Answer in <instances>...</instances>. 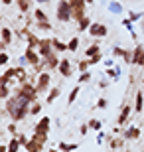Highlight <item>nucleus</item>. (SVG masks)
I'll return each mask as SVG.
<instances>
[{
	"mask_svg": "<svg viewBox=\"0 0 144 152\" xmlns=\"http://www.w3.org/2000/svg\"><path fill=\"white\" fill-rule=\"evenodd\" d=\"M59 95H61V89H59V87H53V89L48 93V97H45V103H48V105H51V103L56 101Z\"/></svg>",
	"mask_w": 144,
	"mask_h": 152,
	"instance_id": "16",
	"label": "nucleus"
},
{
	"mask_svg": "<svg viewBox=\"0 0 144 152\" xmlns=\"http://www.w3.org/2000/svg\"><path fill=\"white\" fill-rule=\"evenodd\" d=\"M24 59H26V61H28L32 67H36V65H39V63H42V56H39L36 50H30V48L26 50V56H24Z\"/></svg>",
	"mask_w": 144,
	"mask_h": 152,
	"instance_id": "8",
	"label": "nucleus"
},
{
	"mask_svg": "<svg viewBox=\"0 0 144 152\" xmlns=\"http://www.w3.org/2000/svg\"><path fill=\"white\" fill-rule=\"evenodd\" d=\"M87 124H89V129H93V130H101L103 129V123H101L99 118H91Z\"/></svg>",
	"mask_w": 144,
	"mask_h": 152,
	"instance_id": "27",
	"label": "nucleus"
},
{
	"mask_svg": "<svg viewBox=\"0 0 144 152\" xmlns=\"http://www.w3.org/2000/svg\"><path fill=\"white\" fill-rule=\"evenodd\" d=\"M39 111H42V105H39L38 101L32 103V107H30V115H39Z\"/></svg>",
	"mask_w": 144,
	"mask_h": 152,
	"instance_id": "32",
	"label": "nucleus"
},
{
	"mask_svg": "<svg viewBox=\"0 0 144 152\" xmlns=\"http://www.w3.org/2000/svg\"><path fill=\"white\" fill-rule=\"evenodd\" d=\"M20 146H22L20 140H18L16 136H12V140L8 142V152H18V150H20Z\"/></svg>",
	"mask_w": 144,
	"mask_h": 152,
	"instance_id": "20",
	"label": "nucleus"
},
{
	"mask_svg": "<svg viewBox=\"0 0 144 152\" xmlns=\"http://www.w3.org/2000/svg\"><path fill=\"white\" fill-rule=\"evenodd\" d=\"M24 38H26V42H28V48L30 50H36L39 45V39L34 36V32H28V30H24Z\"/></svg>",
	"mask_w": 144,
	"mask_h": 152,
	"instance_id": "14",
	"label": "nucleus"
},
{
	"mask_svg": "<svg viewBox=\"0 0 144 152\" xmlns=\"http://www.w3.org/2000/svg\"><path fill=\"white\" fill-rule=\"evenodd\" d=\"M128 14H130V16H128V20H130V22H136V20H142V16L144 14H136V12H128Z\"/></svg>",
	"mask_w": 144,
	"mask_h": 152,
	"instance_id": "33",
	"label": "nucleus"
},
{
	"mask_svg": "<svg viewBox=\"0 0 144 152\" xmlns=\"http://www.w3.org/2000/svg\"><path fill=\"white\" fill-rule=\"evenodd\" d=\"M0 30H2V28H0Z\"/></svg>",
	"mask_w": 144,
	"mask_h": 152,
	"instance_id": "55",
	"label": "nucleus"
},
{
	"mask_svg": "<svg viewBox=\"0 0 144 152\" xmlns=\"http://www.w3.org/2000/svg\"><path fill=\"white\" fill-rule=\"evenodd\" d=\"M14 93H16V95H20L22 99H26L30 105H32V103H36V101H38V97H39L38 89H36V85H32L30 81H26V83H20V87H18Z\"/></svg>",
	"mask_w": 144,
	"mask_h": 152,
	"instance_id": "2",
	"label": "nucleus"
},
{
	"mask_svg": "<svg viewBox=\"0 0 144 152\" xmlns=\"http://www.w3.org/2000/svg\"><path fill=\"white\" fill-rule=\"evenodd\" d=\"M113 53H115V56H118V57H122V56H124V48H118V45H116L115 50H113Z\"/></svg>",
	"mask_w": 144,
	"mask_h": 152,
	"instance_id": "41",
	"label": "nucleus"
},
{
	"mask_svg": "<svg viewBox=\"0 0 144 152\" xmlns=\"http://www.w3.org/2000/svg\"><path fill=\"white\" fill-rule=\"evenodd\" d=\"M51 44H53V51H56V53L67 50V44H65V42H61L59 38H53V39H51Z\"/></svg>",
	"mask_w": 144,
	"mask_h": 152,
	"instance_id": "18",
	"label": "nucleus"
},
{
	"mask_svg": "<svg viewBox=\"0 0 144 152\" xmlns=\"http://www.w3.org/2000/svg\"><path fill=\"white\" fill-rule=\"evenodd\" d=\"M30 103L26 101V99H22L20 95H14L10 97V99H6V113L10 115V118L12 121H24V118L30 115Z\"/></svg>",
	"mask_w": 144,
	"mask_h": 152,
	"instance_id": "1",
	"label": "nucleus"
},
{
	"mask_svg": "<svg viewBox=\"0 0 144 152\" xmlns=\"http://www.w3.org/2000/svg\"><path fill=\"white\" fill-rule=\"evenodd\" d=\"M142 69H144V63H142Z\"/></svg>",
	"mask_w": 144,
	"mask_h": 152,
	"instance_id": "52",
	"label": "nucleus"
},
{
	"mask_svg": "<svg viewBox=\"0 0 144 152\" xmlns=\"http://www.w3.org/2000/svg\"><path fill=\"white\" fill-rule=\"evenodd\" d=\"M87 130H89V124H81V126H79V132H81V134H87Z\"/></svg>",
	"mask_w": 144,
	"mask_h": 152,
	"instance_id": "44",
	"label": "nucleus"
},
{
	"mask_svg": "<svg viewBox=\"0 0 144 152\" xmlns=\"http://www.w3.org/2000/svg\"><path fill=\"white\" fill-rule=\"evenodd\" d=\"M91 24H93V22L89 20V16H85L83 20H79V22H77V26H79V30H81V32H87V30L91 28Z\"/></svg>",
	"mask_w": 144,
	"mask_h": 152,
	"instance_id": "22",
	"label": "nucleus"
},
{
	"mask_svg": "<svg viewBox=\"0 0 144 152\" xmlns=\"http://www.w3.org/2000/svg\"><path fill=\"white\" fill-rule=\"evenodd\" d=\"M26 150H28V152H42V150H44V146H42V144H38L34 138H30L28 144H26Z\"/></svg>",
	"mask_w": 144,
	"mask_h": 152,
	"instance_id": "19",
	"label": "nucleus"
},
{
	"mask_svg": "<svg viewBox=\"0 0 144 152\" xmlns=\"http://www.w3.org/2000/svg\"><path fill=\"white\" fill-rule=\"evenodd\" d=\"M132 111H134V107H130V105H122L121 107V115H118V118H116V124H124L128 121V117H130Z\"/></svg>",
	"mask_w": 144,
	"mask_h": 152,
	"instance_id": "11",
	"label": "nucleus"
},
{
	"mask_svg": "<svg viewBox=\"0 0 144 152\" xmlns=\"http://www.w3.org/2000/svg\"><path fill=\"white\" fill-rule=\"evenodd\" d=\"M50 81H51V75L48 73V71H42V73H38V83H36V89H38L39 95L48 91V87H50Z\"/></svg>",
	"mask_w": 144,
	"mask_h": 152,
	"instance_id": "4",
	"label": "nucleus"
},
{
	"mask_svg": "<svg viewBox=\"0 0 144 152\" xmlns=\"http://www.w3.org/2000/svg\"><path fill=\"white\" fill-rule=\"evenodd\" d=\"M142 26H144V20H142Z\"/></svg>",
	"mask_w": 144,
	"mask_h": 152,
	"instance_id": "53",
	"label": "nucleus"
},
{
	"mask_svg": "<svg viewBox=\"0 0 144 152\" xmlns=\"http://www.w3.org/2000/svg\"><path fill=\"white\" fill-rule=\"evenodd\" d=\"M59 150L61 152H73L77 150V144L73 142V144H69V142H59Z\"/></svg>",
	"mask_w": 144,
	"mask_h": 152,
	"instance_id": "24",
	"label": "nucleus"
},
{
	"mask_svg": "<svg viewBox=\"0 0 144 152\" xmlns=\"http://www.w3.org/2000/svg\"><path fill=\"white\" fill-rule=\"evenodd\" d=\"M85 53H87V57H93V56H97V53H101V45H99V44H93V45H89Z\"/></svg>",
	"mask_w": 144,
	"mask_h": 152,
	"instance_id": "23",
	"label": "nucleus"
},
{
	"mask_svg": "<svg viewBox=\"0 0 144 152\" xmlns=\"http://www.w3.org/2000/svg\"><path fill=\"white\" fill-rule=\"evenodd\" d=\"M87 32L91 34V38H105V36L109 34V28H107L105 24L93 22V24H91V28H89Z\"/></svg>",
	"mask_w": 144,
	"mask_h": 152,
	"instance_id": "5",
	"label": "nucleus"
},
{
	"mask_svg": "<svg viewBox=\"0 0 144 152\" xmlns=\"http://www.w3.org/2000/svg\"><path fill=\"white\" fill-rule=\"evenodd\" d=\"M8 59H10V57H8V53H6V51H0V67H2V65H6V63H8Z\"/></svg>",
	"mask_w": 144,
	"mask_h": 152,
	"instance_id": "38",
	"label": "nucleus"
},
{
	"mask_svg": "<svg viewBox=\"0 0 144 152\" xmlns=\"http://www.w3.org/2000/svg\"><path fill=\"white\" fill-rule=\"evenodd\" d=\"M38 28L44 30V32H50V30H51V24L50 22H38Z\"/></svg>",
	"mask_w": 144,
	"mask_h": 152,
	"instance_id": "39",
	"label": "nucleus"
},
{
	"mask_svg": "<svg viewBox=\"0 0 144 152\" xmlns=\"http://www.w3.org/2000/svg\"><path fill=\"white\" fill-rule=\"evenodd\" d=\"M59 73H61V77H71V73H73V65H71V59H67V57H63L59 61Z\"/></svg>",
	"mask_w": 144,
	"mask_h": 152,
	"instance_id": "9",
	"label": "nucleus"
},
{
	"mask_svg": "<svg viewBox=\"0 0 144 152\" xmlns=\"http://www.w3.org/2000/svg\"><path fill=\"white\" fill-rule=\"evenodd\" d=\"M124 140H136V138H140V126H130V129L124 130Z\"/></svg>",
	"mask_w": 144,
	"mask_h": 152,
	"instance_id": "13",
	"label": "nucleus"
},
{
	"mask_svg": "<svg viewBox=\"0 0 144 152\" xmlns=\"http://www.w3.org/2000/svg\"><path fill=\"white\" fill-rule=\"evenodd\" d=\"M50 126H51V118L50 117H42L36 123V126H34V132H38V134H48L50 132Z\"/></svg>",
	"mask_w": 144,
	"mask_h": 152,
	"instance_id": "6",
	"label": "nucleus"
},
{
	"mask_svg": "<svg viewBox=\"0 0 144 152\" xmlns=\"http://www.w3.org/2000/svg\"><path fill=\"white\" fill-rule=\"evenodd\" d=\"M4 50H6V44L2 42V39H0V51H4Z\"/></svg>",
	"mask_w": 144,
	"mask_h": 152,
	"instance_id": "47",
	"label": "nucleus"
},
{
	"mask_svg": "<svg viewBox=\"0 0 144 152\" xmlns=\"http://www.w3.org/2000/svg\"><path fill=\"white\" fill-rule=\"evenodd\" d=\"M18 8H20V12H28L30 6H32V0H16Z\"/></svg>",
	"mask_w": 144,
	"mask_h": 152,
	"instance_id": "26",
	"label": "nucleus"
},
{
	"mask_svg": "<svg viewBox=\"0 0 144 152\" xmlns=\"http://www.w3.org/2000/svg\"><path fill=\"white\" fill-rule=\"evenodd\" d=\"M101 59H103V56H101V53H97V56H93V57H89V65H97Z\"/></svg>",
	"mask_w": 144,
	"mask_h": 152,
	"instance_id": "35",
	"label": "nucleus"
},
{
	"mask_svg": "<svg viewBox=\"0 0 144 152\" xmlns=\"http://www.w3.org/2000/svg\"><path fill=\"white\" fill-rule=\"evenodd\" d=\"M0 20H2V16H0Z\"/></svg>",
	"mask_w": 144,
	"mask_h": 152,
	"instance_id": "54",
	"label": "nucleus"
},
{
	"mask_svg": "<svg viewBox=\"0 0 144 152\" xmlns=\"http://www.w3.org/2000/svg\"><path fill=\"white\" fill-rule=\"evenodd\" d=\"M111 148H121L122 146V138H111Z\"/></svg>",
	"mask_w": 144,
	"mask_h": 152,
	"instance_id": "34",
	"label": "nucleus"
},
{
	"mask_svg": "<svg viewBox=\"0 0 144 152\" xmlns=\"http://www.w3.org/2000/svg\"><path fill=\"white\" fill-rule=\"evenodd\" d=\"M50 152H57V150H53V148H51V150H50Z\"/></svg>",
	"mask_w": 144,
	"mask_h": 152,
	"instance_id": "51",
	"label": "nucleus"
},
{
	"mask_svg": "<svg viewBox=\"0 0 144 152\" xmlns=\"http://www.w3.org/2000/svg\"><path fill=\"white\" fill-rule=\"evenodd\" d=\"M36 2H50V0H36Z\"/></svg>",
	"mask_w": 144,
	"mask_h": 152,
	"instance_id": "50",
	"label": "nucleus"
},
{
	"mask_svg": "<svg viewBox=\"0 0 144 152\" xmlns=\"http://www.w3.org/2000/svg\"><path fill=\"white\" fill-rule=\"evenodd\" d=\"M109 10H113V12H121V6L116 4V2H111V4H109Z\"/></svg>",
	"mask_w": 144,
	"mask_h": 152,
	"instance_id": "43",
	"label": "nucleus"
},
{
	"mask_svg": "<svg viewBox=\"0 0 144 152\" xmlns=\"http://www.w3.org/2000/svg\"><path fill=\"white\" fill-rule=\"evenodd\" d=\"M0 152H8V146H4V144H0Z\"/></svg>",
	"mask_w": 144,
	"mask_h": 152,
	"instance_id": "48",
	"label": "nucleus"
},
{
	"mask_svg": "<svg viewBox=\"0 0 144 152\" xmlns=\"http://www.w3.org/2000/svg\"><path fill=\"white\" fill-rule=\"evenodd\" d=\"M44 61H45V67H48V69H57V67H59V61H61V59L57 57L56 51H53L51 56L44 57Z\"/></svg>",
	"mask_w": 144,
	"mask_h": 152,
	"instance_id": "12",
	"label": "nucleus"
},
{
	"mask_svg": "<svg viewBox=\"0 0 144 152\" xmlns=\"http://www.w3.org/2000/svg\"><path fill=\"white\" fill-rule=\"evenodd\" d=\"M34 16H36V22H50V20H48V14H45L42 8H38V10L34 12Z\"/></svg>",
	"mask_w": 144,
	"mask_h": 152,
	"instance_id": "25",
	"label": "nucleus"
},
{
	"mask_svg": "<svg viewBox=\"0 0 144 152\" xmlns=\"http://www.w3.org/2000/svg\"><path fill=\"white\" fill-rule=\"evenodd\" d=\"M2 2H4L6 6H10V4H12V0H2Z\"/></svg>",
	"mask_w": 144,
	"mask_h": 152,
	"instance_id": "49",
	"label": "nucleus"
},
{
	"mask_svg": "<svg viewBox=\"0 0 144 152\" xmlns=\"http://www.w3.org/2000/svg\"><path fill=\"white\" fill-rule=\"evenodd\" d=\"M0 38H2V42H4L6 45L12 44V30L10 28H2L0 30Z\"/></svg>",
	"mask_w": 144,
	"mask_h": 152,
	"instance_id": "17",
	"label": "nucleus"
},
{
	"mask_svg": "<svg viewBox=\"0 0 144 152\" xmlns=\"http://www.w3.org/2000/svg\"><path fill=\"white\" fill-rule=\"evenodd\" d=\"M32 138H34L36 142H38V144H42V146H44L45 142H48V134H38V132H34Z\"/></svg>",
	"mask_w": 144,
	"mask_h": 152,
	"instance_id": "29",
	"label": "nucleus"
},
{
	"mask_svg": "<svg viewBox=\"0 0 144 152\" xmlns=\"http://www.w3.org/2000/svg\"><path fill=\"white\" fill-rule=\"evenodd\" d=\"M142 63H144V45H134V50H132V65H140L142 67Z\"/></svg>",
	"mask_w": 144,
	"mask_h": 152,
	"instance_id": "10",
	"label": "nucleus"
},
{
	"mask_svg": "<svg viewBox=\"0 0 144 152\" xmlns=\"http://www.w3.org/2000/svg\"><path fill=\"white\" fill-rule=\"evenodd\" d=\"M103 140H105V134H103V132H101V130H99V136H97V142H99V144H101V142H103Z\"/></svg>",
	"mask_w": 144,
	"mask_h": 152,
	"instance_id": "46",
	"label": "nucleus"
},
{
	"mask_svg": "<svg viewBox=\"0 0 144 152\" xmlns=\"http://www.w3.org/2000/svg\"><path fill=\"white\" fill-rule=\"evenodd\" d=\"M8 132L10 134H16V124H8Z\"/></svg>",
	"mask_w": 144,
	"mask_h": 152,
	"instance_id": "45",
	"label": "nucleus"
},
{
	"mask_svg": "<svg viewBox=\"0 0 144 152\" xmlns=\"http://www.w3.org/2000/svg\"><path fill=\"white\" fill-rule=\"evenodd\" d=\"M38 53L42 57H48V56H51V53H53V44H51V39H39Z\"/></svg>",
	"mask_w": 144,
	"mask_h": 152,
	"instance_id": "7",
	"label": "nucleus"
},
{
	"mask_svg": "<svg viewBox=\"0 0 144 152\" xmlns=\"http://www.w3.org/2000/svg\"><path fill=\"white\" fill-rule=\"evenodd\" d=\"M77 95H79V87H73L71 93H69V97H67V105H71V103L77 99Z\"/></svg>",
	"mask_w": 144,
	"mask_h": 152,
	"instance_id": "31",
	"label": "nucleus"
},
{
	"mask_svg": "<svg viewBox=\"0 0 144 152\" xmlns=\"http://www.w3.org/2000/svg\"><path fill=\"white\" fill-rule=\"evenodd\" d=\"M16 79L20 83H26V81H28V73H26L24 67H16Z\"/></svg>",
	"mask_w": 144,
	"mask_h": 152,
	"instance_id": "21",
	"label": "nucleus"
},
{
	"mask_svg": "<svg viewBox=\"0 0 144 152\" xmlns=\"http://www.w3.org/2000/svg\"><path fill=\"white\" fill-rule=\"evenodd\" d=\"M77 48H79V38H71L69 44H67V50L69 51H77Z\"/></svg>",
	"mask_w": 144,
	"mask_h": 152,
	"instance_id": "30",
	"label": "nucleus"
},
{
	"mask_svg": "<svg viewBox=\"0 0 144 152\" xmlns=\"http://www.w3.org/2000/svg\"><path fill=\"white\" fill-rule=\"evenodd\" d=\"M87 81H91V73H89V71H85V73L79 75V83H87Z\"/></svg>",
	"mask_w": 144,
	"mask_h": 152,
	"instance_id": "36",
	"label": "nucleus"
},
{
	"mask_svg": "<svg viewBox=\"0 0 144 152\" xmlns=\"http://www.w3.org/2000/svg\"><path fill=\"white\" fill-rule=\"evenodd\" d=\"M107 105H109V101H107L105 97H101L99 101H97V109H107Z\"/></svg>",
	"mask_w": 144,
	"mask_h": 152,
	"instance_id": "40",
	"label": "nucleus"
},
{
	"mask_svg": "<svg viewBox=\"0 0 144 152\" xmlns=\"http://www.w3.org/2000/svg\"><path fill=\"white\" fill-rule=\"evenodd\" d=\"M16 138L20 140V144H22V146H26V144H28V138H26V134H18Z\"/></svg>",
	"mask_w": 144,
	"mask_h": 152,
	"instance_id": "42",
	"label": "nucleus"
},
{
	"mask_svg": "<svg viewBox=\"0 0 144 152\" xmlns=\"http://www.w3.org/2000/svg\"><path fill=\"white\" fill-rule=\"evenodd\" d=\"M134 111L136 113H142L144 111V93L142 91H138L136 97H134Z\"/></svg>",
	"mask_w": 144,
	"mask_h": 152,
	"instance_id": "15",
	"label": "nucleus"
},
{
	"mask_svg": "<svg viewBox=\"0 0 144 152\" xmlns=\"http://www.w3.org/2000/svg\"><path fill=\"white\" fill-rule=\"evenodd\" d=\"M57 20L63 24L73 20V8L69 4V0H59V4H57Z\"/></svg>",
	"mask_w": 144,
	"mask_h": 152,
	"instance_id": "3",
	"label": "nucleus"
},
{
	"mask_svg": "<svg viewBox=\"0 0 144 152\" xmlns=\"http://www.w3.org/2000/svg\"><path fill=\"white\" fill-rule=\"evenodd\" d=\"M0 99H10V85H0Z\"/></svg>",
	"mask_w": 144,
	"mask_h": 152,
	"instance_id": "28",
	"label": "nucleus"
},
{
	"mask_svg": "<svg viewBox=\"0 0 144 152\" xmlns=\"http://www.w3.org/2000/svg\"><path fill=\"white\" fill-rule=\"evenodd\" d=\"M79 71H81V73H85V71H87L89 69V59H85V61H79Z\"/></svg>",
	"mask_w": 144,
	"mask_h": 152,
	"instance_id": "37",
	"label": "nucleus"
}]
</instances>
